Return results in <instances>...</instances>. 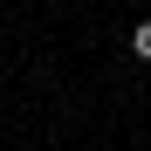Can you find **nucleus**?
Masks as SVG:
<instances>
[{
	"instance_id": "obj_1",
	"label": "nucleus",
	"mask_w": 151,
	"mask_h": 151,
	"mask_svg": "<svg viewBox=\"0 0 151 151\" xmlns=\"http://www.w3.org/2000/svg\"><path fill=\"white\" fill-rule=\"evenodd\" d=\"M131 55H137V62H151V21H137V28H131Z\"/></svg>"
}]
</instances>
